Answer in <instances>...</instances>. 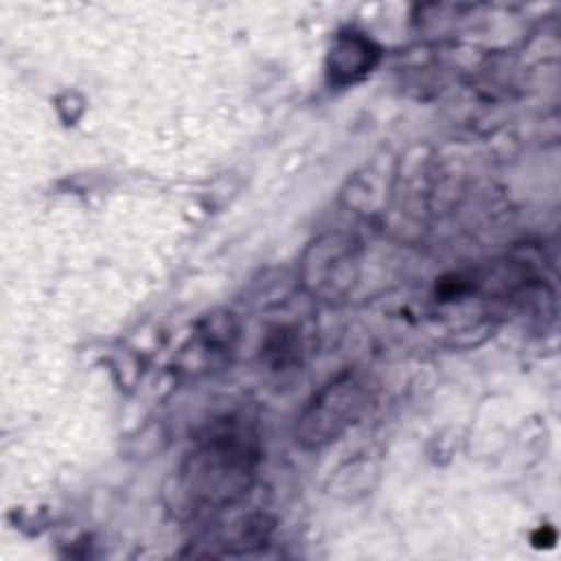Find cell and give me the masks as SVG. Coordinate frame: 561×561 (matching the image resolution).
<instances>
[{
  "label": "cell",
  "mask_w": 561,
  "mask_h": 561,
  "mask_svg": "<svg viewBox=\"0 0 561 561\" xmlns=\"http://www.w3.org/2000/svg\"><path fill=\"white\" fill-rule=\"evenodd\" d=\"M259 460L256 434L245 423L226 419L208 430L186 456L178 491L195 513L228 508L250 491Z\"/></svg>",
  "instance_id": "1"
},
{
  "label": "cell",
  "mask_w": 561,
  "mask_h": 561,
  "mask_svg": "<svg viewBox=\"0 0 561 561\" xmlns=\"http://www.w3.org/2000/svg\"><path fill=\"white\" fill-rule=\"evenodd\" d=\"M298 274L313 298H344L359 274V243L342 232L322 234L305 250Z\"/></svg>",
  "instance_id": "3"
},
{
  "label": "cell",
  "mask_w": 561,
  "mask_h": 561,
  "mask_svg": "<svg viewBox=\"0 0 561 561\" xmlns=\"http://www.w3.org/2000/svg\"><path fill=\"white\" fill-rule=\"evenodd\" d=\"M379 46L362 33H340L327 57V72L333 85H351L364 79L379 61Z\"/></svg>",
  "instance_id": "5"
},
{
  "label": "cell",
  "mask_w": 561,
  "mask_h": 561,
  "mask_svg": "<svg viewBox=\"0 0 561 561\" xmlns=\"http://www.w3.org/2000/svg\"><path fill=\"white\" fill-rule=\"evenodd\" d=\"M239 342V324L230 311L204 316L178 353L175 368L186 377H202L219 370Z\"/></svg>",
  "instance_id": "4"
},
{
  "label": "cell",
  "mask_w": 561,
  "mask_h": 561,
  "mask_svg": "<svg viewBox=\"0 0 561 561\" xmlns=\"http://www.w3.org/2000/svg\"><path fill=\"white\" fill-rule=\"evenodd\" d=\"M373 383L357 370H344L324 383L302 408L296 421V440L307 449H320L337 440L370 408Z\"/></svg>",
  "instance_id": "2"
},
{
  "label": "cell",
  "mask_w": 561,
  "mask_h": 561,
  "mask_svg": "<svg viewBox=\"0 0 561 561\" xmlns=\"http://www.w3.org/2000/svg\"><path fill=\"white\" fill-rule=\"evenodd\" d=\"M300 331L296 327L280 324L272 329L261 346V362L272 373H289L296 370L302 364V340L298 335Z\"/></svg>",
  "instance_id": "6"
}]
</instances>
